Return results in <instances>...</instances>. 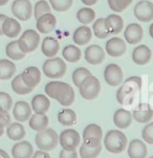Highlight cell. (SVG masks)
I'll use <instances>...</instances> for the list:
<instances>
[{
    "label": "cell",
    "instance_id": "obj_11",
    "mask_svg": "<svg viewBox=\"0 0 153 158\" xmlns=\"http://www.w3.org/2000/svg\"><path fill=\"white\" fill-rule=\"evenodd\" d=\"M104 79L111 86L121 85L123 82V71L116 63H109L104 70Z\"/></svg>",
    "mask_w": 153,
    "mask_h": 158
},
{
    "label": "cell",
    "instance_id": "obj_1",
    "mask_svg": "<svg viewBox=\"0 0 153 158\" xmlns=\"http://www.w3.org/2000/svg\"><path fill=\"white\" fill-rule=\"evenodd\" d=\"M44 91L48 97L57 100L62 106H69L75 100V91L66 82L49 81L45 85Z\"/></svg>",
    "mask_w": 153,
    "mask_h": 158
},
{
    "label": "cell",
    "instance_id": "obj_39",
    "mask_svg": "<svg viewBox=\"0 0 153 158\" xmlns=\"http://www.w3.org/2000/svg\"><path fill=\"white\" fill-rule=\"evenodd\" d=\"M90 75H91V73L88 69L78 68V69H76L73 73V81L76 88H79L81 83L84 81V79L87 78L88 76H90Z\"/></svg>",
    "mask_w": 153,
    "mask_h": 158
},
{
    "label": "cell",
    "instance_id": "obj_17",
    "mask_svg": "<svg viewBox=\"0 0 153 158\" xmlns=\"http://www.w3.org/2000/svg\"><path fill=\"white\" fill-rule=\"evenodd\" d=\"M152 57V51L146 44L137 45L132 52V60L137 65H145Z\"/></svg>",
    "mask_w": 153,
    "mask_h": 158
},
{
    "label": "cell",
    "instance_id": "obj_52",
    "mask_svg": "<svg viewBox=\"0 0 153 158\" xmlns=\"http://www.w3.org/2000/svg\"><path fill=\"white\" fill-rule=\"evenodd\" d=\"M149 34H150V37L153 39V22L150 24V27H149Z\"/></svg>",
    "mask_w": 153,
    "mask_h": 158
},
{
    "label": "cell",
    "instance_id": "obj_38",
    "mask_svg": "<svg viewBox=\"0 0 153 158\" xmlns=\"http://www.w3.org/2000/svg\"><path fill=\"white\" fill-rule=\"evenodd\" d=\"M92 23L93 34L96 38H99V39H106L107 37H109V33L105 27V19L99 18L96 21H93Z\"/></svg>",
    "mask_w": 153,
    "mask_h": 158
},
{
    "label": "cell",
    "instance_id": "obj_36",
    "mask_svg": "<svg viewBox=\"0 0 153 158\" xmlns=\"http://www.w3.org/2000/svg\"><path fill=\"white\" fill-rule=\"evenodd\" d=\"M6 54L12 60H21L26 55L20 50L19 45H18V40H14V41L7 43L6 47Z\"/></svg>",
    "mask_w": 153,
    "mask_h": 158
},
{
    "label": "cell",
    "instance_id": "obj_37",
    "mask_svg": "<svg viewBox=\"0 0 153 158\" xmlns=\"http://www.w3.org/2000/svg\"><path fill=\"white\" fill-rule=\"evenodd\" d=\"M12 89L18 95H26L29 94L33 91V89L29 88L24 83V81L22 80L21 74L17 75L16 77L12 80Z\"/></svg>",
    "mask_w": 153,
    "mask_h": 158
},
{
    "label": "cell",
    "instance_id": "obj_34",
    "mask_svg": "<svg viewBox=\"0 0 153 158\" xmlns=\"http://www.w3.org/2000/svg\"><path fill=\"white\" fill-rule=\"evenodd\" d=\"M102 150V143L87 144L84 143L80 148V156L82 158H96L99 156Z\"/></svg>",
    "mask_w": 153,
    "mask_h": 158
},
{
    "label": "cell",
    "instance_id": "obj_47",
    "mask_svg": "<svg viewBox=\"0 0 153 158\" xmlns=\"http://www.w3.org/2000/svg\"><path fill=\"white\" fill-rule=\"evenodd\" d=\"M33 158H50V156H49V154H48V153H46L45 151H42V150H40V151L35 153Z\"/></svg>",
    "mask_w": 153,
    "mask_h": 158
},
{
    "label": "cell",
    "instance_id": "obj_14",
    "mask_svg": "<svg viewBox=\"0 0 153 158\" xmlns=\"http://www.w3.org/2000/svg\"><path fill=\"white\" fill-rule=\"evenodd\" d=\"M36 20H37V22H36L37 30L42 34H48V33L53 32L57 25V18L52 13L43 14L42 16H40Z\"/></svg>",
    "mask_w": 153,
    "mask_h": 158
},
{
    "label": "cell",
    "instance_id": "obj_45",
    "mask_svg": "<svg viewBox=\"0 0 153 158\" xmlns=\"http://www.w3.org/2000/svg\"><path fill=\"white\" fill-rule=\"evenodd\" d=\"M116 6H118L119 11L121 13V12L125 11V10L132 3L133 0H116Z\"/></svg>",
    "mask_w": 153,
    "mask_h": 158
},
{
    "label": "cell",
    "instance_id": "obj_13",
    "mask_svg": "<svg viewBox=\"0 0 153 158\" xmlns=\"http://www.w3.org/2000/svg\"><path fill=\"white\" fill-rule=\"evenodd\" d=\"M103 138V131L100 126L90 123L83 131V141L87 144H99Z\"/></svg>",
    "mask_w": 153,
    "mask_h": 158
},
{
    "label": "cell",
    "instance_id": "obj_10",
    "mask_svg": "<svg viewBox=\"0 0 153 158\" xmlns=\"http://www.w3.org/2000/svg\"><path fill=\"white\" fill-rule=\"evenodd\" d=\"M12 13L17 19L26 21L33 15V6L29 0H15L12 4Z\"/></svg>",
    "mask_w": 153,
    "mask_h": 158
},
{
    "label": "cell",
    "instance_id": "obj_6",
    "mask_svg": "<svg viewBox=\"0 0 153 158\" xmlns=\"http://www.w3.org/2000/svg\"><path fill=\"white\" fill-rule=\"evenodd\" d=\"M101 91V83L99 79L93 75L88 76L79 86L81 96L86 100H92L96 98Z\"/></svg>",
    "mask_w": 153,
    "mask_h": 158
},
{
    "label": "cell",
    "instance_id": "obj_12",
    "mask_svg": "<svg viewBox=\"0 0 153 158\" xmlns=\"http://www.w3.org/2000/svg\"><path fill=\"white\" fill-rule=\"evenodd\" d=\"M105 51L101 45H89L84 51V58L91 65H99L105 60Z\"/></svg>",
    "mask_w": 153,
    "mask_h": 158
},
{
    "label": "cell",
    "instance_id": "obj_8",
    "mask_svg": "<svg viewBox=\"0 0 153 158\" xmlns=\"http://www.w3.org/2000/svg\"><path fill=\"white\" fill-rule=\"evenodd\" d=\"M59 142L62 149L73 151L79 147L81 142L80 134L73 129H67L63 131L59 136Z\"/></svg>",
    "mask_w": 153,
    "mask_h": 158
},
{
    "label": "cell",
    "instance_id": "obj_32",
    "mask_svg": "<svg viewBox=\"0 0 153 158\" xmlns=\"http://www.w3.org/2000/svg\"><path fill=\"white\" fill-rule=\"evenodd\" d=\"M58 121L62 126L70 127L76 124V114L71 109H63L58 113Z\"/></svg>",
    "mask_w": 153,
    "mask_h": 158
},
{
    "label": "cell",
    "instance_id": "obj_3",
    "mask_svg": "<svg viewBox=\"0 0 153 158\" xmlns=\"http://www.w3.org/2000/svg\"><path fill=\"white\" fill-rule=\"evenodd\" d=\"M104 146L108 152L113 154L122 153L127 147V137L119 130H111L107 132L104 138Z\"/></svg>",
    "mask_w": 153,
    "mask_h": 158
},
{
    "label": "cell",
    "instance_id": "obj_30",
    "mask_svg": "<svg viewBox=\"0 0 153 158\" xmlns=\"http://www.w3.org/2000/svg\"><path fill=\"white\" fill-rule=\"evenodd\" d=\"M62 56L66 61L75 63V62H78V61L81 59L82 53H81L80 48H78L76 45L68 44V45H66L65 48H63Z\"/></svg>",
    "mask_w": 153,
    "mask_h": 158
},
{
    "label": "cell",
    "instance_id": "obj_41",
    "mask_svg": "<svg viewBox=\"0 0 153 158\" xmlns=\"http://www.w3.org/2000/svg\"><path fill=\"white\" fill-rule=\"evenodd\" d=\"M73 0H49V4L56 12H66L73 6Z\"/></svg>",
    "mask_w": 153,
    "mask_h": 158
},
{
    "label": "cell",
    "instance_id": "obj_53",
    "mask_svg": "<svg viewBox=\"0 0 153 158\" xmlns=\"http://www.w3.org/2000/svg\"><path fill=\"white\" fill-rule=\"evenodd\" d=\"M9 2V0H0V6H3Z\"/></svg>",
    "mask_w": 153,
    "mask_h": 158
},
{
    "label": "cell",
    "instance_id": "obj_46",
    "mask_svg": "<svg viewBox=\"0 0 153 158\" xmlns=\"http://www.w3.org/2000/svg\"><path fill=\"white\" fill-rule=\"evenodd\" d=\"M60 158H78V153L76 150L73 151H68V150H64L60 152Z\"/></svg>",
    "mask_w": 153,
    "mask_h": 158
},
{
    "label": "cell",
    "instance_id": "obj_35",
    "mask_svg": "<svg viewBox=\"0 0 153 158\" xmlns=\"http://www.w3.org/2000/svg\"><path fill=\"white\" fill-rule=\"evenodd\" d=\"M6 134L10 139L17 141V140H21L25 136V129L21 123L15 122V123H11L10 126H7Z\"/></svg>",
    "mask_w": 153,
    "mask_h": 158
},
{
    "label": "cell",
    "instance_id": "obj_31",
    "mask_svg": "<svg viewBox=\"0 0 153 158\" xmlns=\"http://www.w3.org/2000/svg\"><path fill=\"white\" fill-rule=\"evenodd\" d=\"M16 73V65L9 59H0V79L7 80L11 79Z\"/></svg>",
    "mask_w": 153,
    "mask_h": 158
},
{
    "label": "cell",
    "instance_id": "obj_25",
    "mask_svg": "<svg viewBox=\"0 0 153 158\" xmlns=\"http://www.w3.org/2000/svg\"><path fill=\"white\" fill-rule=\"evenodd\" d=\"M92 32L87 25L79 27L73 35V40L76 45H85L91 40Z\"/></svg>",
    "mask_w": 153,
    "mask_h": 158
},
{
    "label": "cell",
    "instance_id": "obj_22",
    "mask_svg": "<svg viewBox=\"0 0 153 158\" xmlns=\"http://www.w3.org/2000/svg\"><path fill=\"white\" fill-rule=\"evenodd\" d=\"M41 50L44 56H46V57L48 58L55 57L60 50V43L53 37H50V36L45 37L42 41Z\"/></svg>",
    "mask_w": 153,
    "mask_h": 158
},
{
    "label": "cell",
    "instance_id": "obj_48",
    "mask_svg": "<svg viewBox=\"0 0 153 158\" xmlns=\"http://www.w3.org/2000/svg\"><path fill=\"white\" fill-rule=\"evenodd\" d=\"M108 6L110 7L111 11L116 12V13H120L118 6H116V0H108Z\"/></svg>",
    "mask_w": 153,
    "mask_h": 158
},
{
    "label": "cell",
    "instance_id": "obj_54",
    "mask_svg": "<svg viewBox=\"0 0 153 158\" xmlns=\"http://www.w3.org/2000/svg\"><path fill=\"white\" fill-rule=\"evenodd\" d=\"M4 133V130L3 129H0V136H2V134Z\"/></svg>",
    "mask_w": 153,
    "mask_h": 158
},
{
    "label": "cell",
    "instance_id": "obj_5",
    "mask_svg": "<svg viewBox=\"0 0 153 158\" xmlns=\"http://www.w3.org/2000/svg\"><path fill=\"white\" fill-rule=\"evenodd\" d=\"M35 141L37 147L42 151H52L57 147L59 136L53 129H45L41 132H38Z\"/></svg>",
    "mask_w": 153,
    "mask_h": 158
},
{
    "label": "cell",
    "instance_id": "obj_51",
    "mask_svg": "<svg viewBox=\"0 0 153 158\" xmlns=\"http://www.w3.org/2000/svg\"><path fill=\"white\" fill-rule=\"evenodd\" d=\"M0 158H10L6 152H4L3 150H0Z\"/></svg>",
    "mask_w": 153,
    "mask_h": 158
},
{
    "label": "cell",
    "instance_id": "obj_23",
    "mask_svg": "<svg viewBox=\"0 0 153 158\" xmlns=\"http://www.w3.org/2000/svg\"><path fill=\"white\" fill-rule=\"evenodd\" d=\"M147 154V147L142 140L133 139L130 141L128 148V155L130 158H146Z\"/></svg>",
    "mask_w": 153,
    "mask_h": 158
},
{
    "label": "cell",
    "instance_id": "obj_7",
    "mask_svg": "<svg viewBox=\"0 0 153 158\" xmlns=\"http://www.w3.org/2000/svg\"><path fill=\"white\" fill-rule=\"evenodd\" d=\"M40 43V35L35 30H26L18 39V45L20 50L25 54L32 53L37 49Z\"/></svg>",
    "mask_w": 153,
    "mask_h": 158
},
{
    "label": "cell",
    "instance_id": "obj_44",
    "mask_svg": "<svg viewBox=\"0 0 153 158\" xmlns=\"http://www.w3.org/2000/svg\"><path fill=\"white\" fill-rule=\"evenodd\" d=\"M10 124H11V116L9 111L0 110V129H4Z\"/></svg>",
    "mask_w": 153,
    "mask_h": 158
},
{
    "label": "cell",
    "instance_id": "obj_40",
    "mask_svg": "<svg viewBox=\"0 0 153 158\" xmlns=\"http://www.w3.org/2000/svg\"><path fill=\"white\" fill-rule=\"evenodd\" d=\"M50 11H52V6L46 0H39L34 6V16L36 19H38L43 14L50 13Z\"/></svg>",
    "mask_w": 153,
    "mask_h": 158
},
{
    "label": "cell",
    "instance_id": "obj_4",
    "mask_svg": "<svg viewBox=\"0 0 153 158\" xmlns=\"http://www.w3.org/2000/svg\"><path fill=\"white\" fill-rule=\"evenodd\" d=\"M42 70L46 77L50 79H59L65 75L67 68L62 58L52 57L44 61Z\"/></svg>",
    "mask_w": 153,
    "mask_h": 158
},
{
    "label": "cell",
    "instance_id": "obj_50",
    "mask_svg": "<svg viewBox=\"0 0 153 158\" xmlns=\"http://www.w3.org/2000/svg\"><path fill=\"white\" fill-rule=\"evenodd\" d=\"M81 1H82V3L85 4V6H94V4L99 1V0H81Z\"/></svg>",
    "mask_w": 153,
    "mask_h": 158
},
{
    "label": "cell",
    "instance_id": "obj_16",
    "mask_svg": "<svg viewBox=\"0 0 153 158\" xmlns=\"http://www.w3.org/2000/svg\"><path fill=\"white\" fill-rule=\"evenodd\" d=\"M144 36L143 27L139 23H130L124 31V38L129 44H137Z\"/></svg>",
    "mask_w": 153,
    "mask_h": 158
},
{
    "label": "cell",
    "instance_id": "obj_15",
    "mask_svg": "<svg viewBox=\"0 0 153 158\" xmlns=\"http://www.w3.org/2000/svg\"><path fill=\"white\" fill-rule=\"evenodd\" d=\"M126 42L119 37H112L105 44L106 53L111 57H120L126 52Z\"/></svg>",
    "mask_w": 153,
    "mask_h": 158
},
{
    "label": "cell",
    "instance_id": "obj_9",
    "mask_svg": "<svg viewBox=\"0 0 153 158\" xmlns=\"http://www.w3.org/2000/svg\"><path fill=\"white\" fill-rule=\"evenodd\" d=\"M134 17L141 22H151L153 20V2L141 0L135 4L133 10Z\"/></svg>",
    "mask_w": 153,
    "mask_h": 158
},
{
    "label": "cell",
    "instance_id": "obj_29",
    "mask_svg": "<svg viewBox=\"0 0 153 158\" xmlns=\"http://www.w3.org/2000/svg\"><path fill=\"white\" fill-rule=\"evenodd\" d=\"M50 106V101L47 96L38 94L32 99V109L35 113H46Z\"/></svg>",
    "mask_w": 153,
    "mask_h": 158
},
{
    "label": "cell",
    "instance_id": "obj_24",
    "mask_svg": "<svg viewBox=\"0 0 153 158\" xmlns=\"http://www.w3.org/2000/svg\"><path fill=\"white\" fill-rule=\"evenodd\" d=\"M113 122L119 129H127L132 122V114L128 110H116L113 115Z\"/></svg>",
    "mask_w": 153,
    "mask_h": 158
},
{
    "label": "cell",
    "instance_id": "obj_21",
    "mask_svg": "<svg viewBox=\"0 0 153 158\" xmlns=\"http://www.w3.org/2000/svg\"><path fill=\"white\" fill-rule=\"evenodd\" d=\"M105 27L109 35H116L123 30L124 21L120 15L110 14L105 18Z\"/></svg>",
    "mask_w": 153,
    "mask_h": 158
},
{
    "label": "cell",
    "instance_id": "obj_49",
    "mask_svg": "<svg viewBox=\"0 0 153 158\" xmlns=\"http://www.w3.org/2000/svg\"><path fill=\"white\" fill-rule=\"evenodd\" d=\"M6 15H4V14H0V36L1 35H3V32H2V27H3V22H4V20L6 19Z\"/></svg>",
    "mask_w": 153,
    "mask_h": 158
},
{
    "label": "cell",
    "instance_id": "obj_19",
    "mask_svg": "<svg viewBox=\"0 0 153 158\" xmlns=\"http://www.w3.org/2000/svg\"><path fill=\"white\" fill-rule=\"evenodd\" d=\"M13 115L17 121L24 122L32 116V108L26 101H18L13 109Z\"/></svg>",
    "mask_w": 153,
    "mask_h": 158
},
{
    "label": "cell",
    "instance_id": "obj_28",
    "mask_svg": "<svg viewBox=\"0 0 153 158\" xmlns=\"http://www.w3.org/2000/svg\"><path fill=\"white\" fill-rule=\"evenodd\" d=\"M29 124L30 129H33L34 131L41 132L43 130L47 129L48 117L45 115V113H35L30 117Z\"/></svg>",
    "mask_w": 153,
    "mask_h": 158
},
{
    "label": "cell",
    "instance_id": "obj_20",
    "mask_svg": "<svg viewBox=\"0 0 153 158\" xmlns=\"http://www.w3.org/2000/svg\"><path fill=\"white\" fill-rule=\"evenodd\" d=\"M132 117L139 123H147L152 119L153 110L148 103H139V106L133 111Z\"/></svg>",
    "mask_w": 153,
    "mask_h": 158
},
{
    "label": "cell",
    "instance_id": "obj_43",
    "mask_svg": "<svg viewBox=\"0 0 153 158\" xmlns=\"http://www.w3.org/2000/svg\"><path fill=\"white\" fill-rule=\"evenodd\" d=\"M143 139L149 144H153V122L146 124L142 132Z\"/></svg>",
    "mask_w": 153,
    "mask_h": 158
},
{
    "label": "cell",
    "instance_id": "obj_18",
    "mask_svg": "<svg viewBox=\"0 0 153 158\" xmlns=\"http://www.w3.org/2000/svg\"><path fill=\"white\" fill-rule=\"evenodd\" d=\"M22 80L29 88H36L41 81V72L37 67H29L21 73Z\"/></svg>",
    "mask_w": 153,
    "mask_h": 158
},
{
    "label": "cell",
    "instance_id": "obj_33",
    "mask_svg": "<svg viewBox=\"0 0 153 158\" xmlns=\"http://www.w3.org/2000/svg\"><path fill=\"white\" fill-rule=\"evenodd\" d=\"M76 19L83 25H88L96 20V12L89 6L82 7L76 12Z\"/></svg>",
    "mask_w": 153,
    "mask_h": 158
},
{
    "label": "cell",
    "instance_id": "obj_55",
    "mask_svg": "<svg viewBox=\"0 0 153 158\" xmlns=\"http://www.w3.org/2000/svg\"><path fill=\"white\" fill-rule=\"evenodd\" d=\"M150 158H153V156H152V157H150Z\"/></svg>",
    "mask_w": 153,
    "mask_h": 158
},
{
    "label": "cell",
    "instance_id": "obj_26",
    "mask_svg": "<svg viewBox=\"0 0 153 158\" xmlns=\"http://www.w3.org/2000/svg\"><path fill=\"white\" fill-rule=\"evenodd\" d=\"M3 35H6L9 38H16L21 32V25L18 22V20L12 17H6V19L3 22L2 27Z\"/></svg>",
    "mask_w": 153,
    "mask_h": 158
},
{
    "label": "cell",
    "instance_id": "obj_27",
    "mask_svg": "<svg viewBox=\"0 0 153 158\" xmlns=\"http://www.w3.org/2000/svg\"><path fill=\"white\" fill-rule=\"evenodd\" d=\"M14 158H30L33 155V147L29 141H21L15 144L12 149Z\"/></svg>",
    "mask_w": 153,
    "mask_h": 158
},
{
    "label": "cell",
    "instance_id": "obj_2",
    "mask_svg": "<svg viewBox=\"0 0 153 158\" xmlns=\"http://www.w3.org/2000/svg\"><path fill=\"white\" fill-rule=\"evenodd\" d=\"M142 89V79L137 76H131L122 82L121 88L116 93V99L121 104H129L132 102L135 94Z\"/></svg>",
    "mask_w": 153,
    "mask_h": 158
},
{
    "label": "cell",
    "instance_id": "obj_42",
    "mask_svg": "<svg viewBox=\"0 0 153 158\" xmlns=\"http://www.w3.org/2000/svg\"><path fill=\"white\" fill-rule=\"evenodd\" d=\"M13 106V99L10 94L6 92H0V110L9 111Z\"/></svg>",
    "mask_w": 153,
    "mask_h": 158
}]
</instances>
